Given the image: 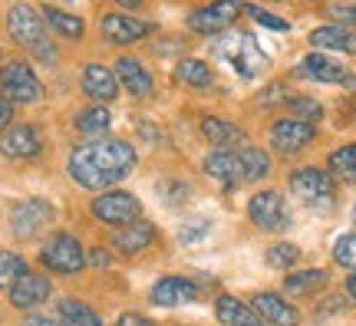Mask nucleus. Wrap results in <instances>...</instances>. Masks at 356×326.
Returning <instances> with one entry per match:
<instances>
[{
	"label": "nucleus",
	"instance_id": "nucleus-1",
	"mask_svg": "<svg viewBox=\"0 0 356 326\" xmlns=\"http://www.w3.org/2000/svg\"><path fill=\"white\" fill-rule=\"evenodd\" d=\"M139 165V155L126 138H92L79 142L66 158V172L86 191H106L132 175Z\"/></svg>",
	"mask_w": 356,
	"mask_h": 326
},
{
	"label": "nucleus",
	"instance_id": "nucleus-2",
	"mask_svg": "<svg viewBox=\"0 0 356 326\" xmlns=\"http://www.w3.org/2000/svg\"><path fill=\"white\" fill-rule=\"evenodd\" d=\"M7 30H10L13 43H20L30 53H37L43 63H56V47L50 43L43 17L30 3H13L10 10H7Z\"/></svg>",
	"mask_w": 356,
	"mask_h": 326
},
{
	"label": "nucleus",
	"instance_id": "nucleus-3",
	"mask_svg": "<svg viewBox=\"0 0 356 326\" xmlns=\"http://www.w3.org/2000/svg\"><path fill=\"white\" fill-rule=\"evenodd\" d=\"M40 263H43V270H50V274H60V277H76L83 274V267H86V251H83V244H79L76 234H70V231H56L50 238L43 241V247H40Z\"/></svg>",
	"mask_w": 356,
	"mask_h": 326
},
{
	"label": "nucleus",
	"instance_id": "nucleus-4",
	"mask_svg": "<svg viewBox=\"0 0 356 326\" xmlns=\"http://www.w3.org/2000/svg\"><path fill=\"white\" fill-rule=\"evenodd\" d=\"M215 56H225V63L234 66L244 79H254V76H261L267 70V56L261 53L254 37L244 33V30H231L225 40H218Z\"/></svg>",
	"mask_w": 356,
	"mask_h": 326
},
{
	"label": "nucleus",
	"instance_id": "nucleus-5",
	"mask_svg": "<svg viewBox=\"0 0 356 326\" xmlns=\"http://www.w3.org/2000/svg\"><path fill=\"white\" fill-rule=\"evenodd\" d=\"M89 211L96 221L109 227H122V225H132V221H139L142 218V201L132 195V191H119V188H106L102 195L92 198L89 204Z\"/></svg>",
	"mask_w": 356,
	"mask_h": 326
},
{
	"label": "nucleus",
	"instance_id": "nucleus-6",
	"mask_svg": "<svg viewBox=\"0 0 356 326\" xmlns=\"http://www.w3.org/2000/svg\"><path fill=\"white\" fill-rule=\"evenodd\" d=\"M0 89L13 106H26V102H37L43 96L40 76L33 73V66L26 60H10V63L0 66Z\"/></svg>",
	"mask_w": 356,
	"mask_h": 326
},
{
	"label": "nucleus",
	"instance_id": "nucleus-7",
	"mask_svg": "<svg viewBox=\"0 0 356 326\" xmlns=\"http://www.w3.org/2000/svg\"><path fill=\"white\" fill-rule=\"evenodd\" d=\"M248 218H251V225L261 227V231H284V227L291 225L287 201L274 188L257 191L254 198H251V204H248Z\"/></svg>",
	"mask_w": 356,
	"mask_h": 326
},
{
	"label": "nucleus",
	"instance_id": "nucleus-8",
	"mask_svg": "<svg viewBox=\"0 0 356 326\" xmlns=\"http://www.w3.org/2000/svg\"><path fill=\"white\" fill-rule=\"evenodd\" d=\"M241 13V3L238 0H215L202 10H195L188 17V30L191 33H202V37H215L221 30H228Z\"/></svg>",
	"mask_w": 356,
	"mask_h": 326
},
{
	"label": "nucleus",
	"instance_id": "nucleus-9",
	"mask_svg": "<svg viewBox=\"0 0 356 326\" xmlns=\"http://www.w3.org/2000/svg\"><path fill=\"white\" fill-rule=\"evenodd\" d=\"M53 293V284L47 274L40 270H26L10 290H7V300L13 310H37L40 303H47Z\"/></svg>",
	"mask_w": 356,
	"mask_h": 326
},
{
	"label": "nucleus",
	"instance_id": "nucleus-10",
	"mask_svg": "<svg viewBox=\"0 0 356 326\" xmlns=\"http://www.w3.org/2000/svg\"><path fill=\"white\" fill-rule=\"evenodd\" d=\"M43 152V132L37 126H7L0 132V155L7 158H37Z\"/></svg>",
	"mask_w": 356,
	"mask_h": 326
},
{
	"label": "nucleus",
	"instance_id": "nucleus-11",
	"mask_svg": "<svg viewBox=\"0 0 356 326\" xmlns=\"http://www.w3.org/2000/svg\"><path fill=\"white\" fill-rule=\"evenodd\" d=\"M53 218V208L43 198H26L10 211V231L17 238H37L40 227Z\"/></svg>",
	"mask_w": 356,
	"mask_h": 326
},
{
	"label": "nucleus",
	"instance_id": "nucleus-12",
	"mask_svg": "<svg viewBox=\"0 0 356 326\" xmlns=\"http://www.w3.org/2000/svg\"><path fill=\"white\" fill-rule=\"evenodd\" d=\"M270 145L277 152H284V155H293V152L307 149L310 142H314V126L310 122H304V119H277L274 126H270Z\"/></svg>",
	"mask_w": 356,
	"mask_h": 326
},
{
	"label": "nucleus",
	"instance_id": "nucleus-13",
	"mask_svg": "<svg viewBox=\"0 0 356 326\" xmlns=\"http://www.w3.org/2000/svg\"><path fill=\"white\" fill-rule=\"evenodd\" d=\"M198 297H202V290H198V284L188 280V277H162L152 287V293H149V300H152L155 307H165V310L195 303Z\"/></svg>",
	"mask_w": 356,
	"mask_h": 326
},
{
	"label": "nucleus",
	"instance_id": "nucleus-14",
	"mask_svg": "<svg viewBox=\"0 0 356 326\" xmlns=\"http://www.w3.org/2000/svg\"><path fill=\"white\" fill-rule=\"evenodd\" d=\"M291 191L307 204H323L333 195V178L320 168H297L291 175Z\"/></svg>",
	"mask_w": 356,
	"mask_h": 326
},
{
	"label": "nucleus",
	"instance_id": "nucleus-15",
	"mask_svg": "<svg viewBox=\"0 0 356 326\" xmlns=\"http://www.w3.org/2000/svg\"><path fill=\"white\" fill-rule=\"evenodd\" d=\"M99 30L109 43L129 47V43H139L142 37H149L152 24H145V20H139V17H129V13H106Z\"/></svg>",
	"mask_w": 356,
	"mask_h": 326
},
{
	"label": "nucleus",
	"instance_id": "nucleus-16",
	"mask_svg": "<svg viewBox=\"0 0 356 326\" xmlns=\"http://www.w3.org/2000/svg\"><path fill=\"white\" fill-rule=\"evenodd\" d=\"M155 241V227L149 225V221H132V225H122L113 231V238H109V244H113L115 254H122V257H136V254H142L145 247H152Z\"/></svg>",
	"mask_w": 356,
	"mask_h": 326
},
{
	"label": "nucleus",
	"instance_id": "nucleus-17",
	"mask_svg": "<svg viewBox=\"0 0 356 326\" xmlns=\"http://www.w3.org/2000/svg\"><path fill=\"white\" fill-rule=\"evenodd\" d=\"M251 310L270 326H300V313H297L287 300H280V293H270V290L254 293Z\"/></svg>",
	"mask_w": 356,
	"mask_h": 326
},
{
	"label": "nucleus",
	"instance_id": "nucleus-18",
	"mask_svg": "<svg viewBox=\"0 0 356 326\" xmlns=\"http://www.w3.org/2000/svg\"><path fill=\"white\" fill-rule=\"evenodd\" d=\"M79 86L92 102H109L119 96V79H115L113 70H106L99 63H89L83 73H79Z\"/></svg>",
	"mask_w": 356,
	"mask_h": 326
},
{
	"label": "nucleus",
	"instance_id": "nucleus-19",
	"mask_svg": "<svg viewBox=\"0 0 356 326\" xmlns=\"http://www.w3.org/2000/svg\"><path fill=\"white\" fill-rule=\"evenodd\" d=\"M115 79H119V86H126L136 99L152 96V89H155L152 73H149L136 56H119V60H115Z\"/></svg>",
	"mask_w": 356,
	"mask_h": 326
},
{
	"label": "nucleus",
	"instance_id": "nucleus-20",
	"mask_svg": "<svg viewBox=\"0 0 356 326\" xmlns=\"http://www.w3.org/2000/svg\"><path fill=\"white\" fill-rule=\"evenodd\" d=\"M300 73L317 79V83H350L346 66L330 60V56H323V53H307L304 63H300Z\"/></svg>",
	"mask_w": 356,
	"mask_h": 326
},
{
	"label": "nucleus",
	"instance_id": "nucleus-21",
	"mask_svg": "<svg viewBox=\"0 0 356 326\" xmlns=\"http://www.w3.org/2000/svg\"><path fill=\"white\" fill-rule=\"evenodd\" d=\"M215 313H218V323L221 326H267L248 303H241L238 297H228V293L218 297Z\"/></svg>",
	"mask_w": 356,
	"mask_h": 326
},
{
	"label": "nucleus",
	"instance_id": "nucleus-22",
	"mask_svg": "<svg viewBox=\"0 0 356 326\" xmlns=\"http://www.w3.org/2000/svg\"><path fill=\"white\" fill-rule=\"evenodd\" d=\"M310 43L317 50H340V53H356V33H350L346 26H317L310 33Z\"/></svg>",
	"mask_w": 356,
	"mask_h": 326
},
{
	"label": "nucleus",
	"instance_id": "nucleus-23",
	"mask_svg": "<svg viewBox=\"0 0 356 326\" xmlns=\"http://www.w3.org/2000/svg\"><path fill=\"white\" fill-rule=\"evenodd\" d=\"M204 172H208L211 178H221V181H228L231 185V181L241 178V158H238V152L218 149L204 158Z\"/></svg>",
	"mask_w": 356,
	"mask_h": 326
},
{
	"label": "nucleus",
	"instance_id": "nucleus-24",
	"mask_svg": "<svg viewBox=\"0 0 356 326\" xmlns=\"http://www.w3.org/2000/svg\"><path fill=\"white\" fill-rule=\"evenodd\" d=\"M175 79L178 83H185V86H191V89L215 86V73H211V66L204 63V60H195V56H185V60L175 66Z\"/></svg>",
	"mask_w": 356,
	"mask_h": 326
},
{
	"label": "nucleus",
	"instance_id": "nucleus-25",
	"mask_svg": "<svg viewBox=\"0 0 356 326\" xmlns=\"http://www.w3.org/2000/svg\"><path fill=\"white\" fill-rule=\"evenodd\" d=\"M56 313L66 326H102V316L83 300H73V297H63L56 303Z\"/></svg>",
	"mask_w": 356,
	"mask_h": 326
},
{
	"label": "nucleus",
	"instance_id": "nucleus-26",
	"mask_svg": "<svg viewBox=\"0 0 356 326\" xmlns=\"http://www.w3.org/2000/svg\"><path fill=\"white\" fill-rule=\"evenodd\" d=\"M327 280L330 274L327 270H320V267H310V270H297L284 280V290L293 293V297H307V293H317L320 287H327Z\"/></svg>",
	"mask_w": 356,
	"mask_h": 326
},
{
	"label": "nucleus",
	"instance_id": "nucleus-27",
	"mask_svg": "<svg viewBox=\"0 0 356 326\" xmlns=\"http://www.w3.org/2000/svg\"><path fill=\"white\" fill-rule=\"evenodd\" d=\"M202 136L211 142V145H221V149H228V145H238L244 138V132L234 122H225V119H215V115H208L202 122Z\"/></svg>",
	"mask_w": 356,
	"mask_h": 326
},
{
	"label": "nucleus",
	"instance_id": "nucleus-28",
	"mask_svg": "<svg viewBox=\"0 0 356 326\" xmlns=\"http://www.w3.org/2000/svg\"><path fill=\"white\" fill-rule=\"evenodd\" d=\"M109 126H113V113H109L102 102L86 106V109L76 113V129L83 136H102V132H109Z\"/></svg>",
	"mask_w": 356,
	"mask_h": 326
},
{
	"label": "nucleus",
	"instance_id": "nucleus-29",
	"mask_svg": "<svg viewBox=\"0 0 356 326\" xmlns=\"http://www.w3.org/2000/svg\"><path fill=\"white\" fill-rule=\"evenodd\" d=\"M238 158H241V178L244 181H261L267 178L270 172V155L264 149H257V145H244L238 152Z\"/></svg>",
	"mask_w": 356,
	"mask_h": 326
},
{
	"label": "nucleus",
	"instance_id": "nucleus-30",
	"mask_svg": "<svg viewBox=\"0 0 356 326\" xmlns=\"http://www.w3.org/2000/svg\"><path fill=\"white\" fill-rule=\"evenodd\" d=\"M43 17H47V24L53 26V33H60V37H66V40H79L86 33V24H83L79 17H73V13L60 10V7H47Z\"/></svg>",
	"mask_w": 356,
	"mask_h": 326
},
{
	"label": "nucleus",
	"instance_id": "nucleus-31",
	"mask_svg": "<svg viewBox=\"0 0 356 326\" xmlns=\"http://www.w3.org/2000/svg\"><path fill=\"white\" fill-rule=\"evenodd\" d=\"M30 267L17 251H0V290H10Z\"/></svg>",
	"mask_w": 356,
	"mask_h": 326
},
{
	"label": "nucleus",
	"instance_id": "nucleus-32",
	"mask_svg": "<svg viewBox=\"0 0 356 326\" xmlns=\"http://www.w3.org/2000/svg\"><path fill=\"white\" fill-rule=\"evenodd\" d=\"M330 172L343 181H356V145H343V149L330 152Z\"/></svg>",
	"mask_w": 356,
	"mask_h": 326
},
{
	"label": "nucleus",
	"instance_id": "nucleus-33",
	"mask_svg": "<svg viewBox=\"0 0 356 326\" xmlns=\"http://www.w3.org/2000/svg\"><path fill=\"white\" fill-rule=\"evenodd\" d=\"M297 261H300V251H297L293 244H287V241L270 244V251H267V263H270L274 270H291Z\"/></svg>",
	"mask_w": 356,
	"mask_h": 326
},
{
	"label": "nucleus",
	"instance_id": "nucleus-34",
	"mask_svg": "<svg viewBox=\"0 0 356 326\" xmlns=\"http://www.w3.org/2000/svg\"><path fill=\"white\" fill-rule=\"evenodd\" d=\"M333 261L340 263V267H346V270H356V231L337 238V244H333Z\"/></svg>",
	"mask_w": 356,
	"mask_h": 326
},
{
	"label": "nucleus",
	"instance_id": "nucleus-35",
	"mask_svg": "<svg viewBox=\"0 0 356 326\" xmlns=\"http://www.w3.org/2000/svg\"><path fill=\"white\" fill-rule=\"evenodd\" d=\"M287 109H291L297 119H304V122H317L320 115H323V106L317 99H307V96H293L287 99Z\"/></svg>",
	"mask_w": 356,
	"mask_h": 326
},
{
	"label": "nucleus",
	"instance_id": "nucleus-36",
	"mask_svg": "<svg viewBox=\"0 0 356 326\" xmlns=\"http://www.w3.org/2000/svg\"><path fill=\"white\" fill-rule=\"evenodd\" d=\"M248 13L254 17V24L267 26V30H280V33H287V30H291V24H287L284 17H274V13L261 10V7H248Z\"/></svg>",
	"mask_w": 356,
	"mask_h": 326
},
{
	"label": "nucleus",
	"instance_id": "nucleus-37",
	"mask_svg": "<svg viewBox=\"0 0 356 326\" xmlns=\"http://www.w3.org/2000/svg\"><path fill=\"white\" fill-rule=\"evenodd\" d=\"M204 231H208V221H191V225H185L181 231H178V241H181L185 247H191V244L202 238Z\"/></svg>",
	"mask_w": 356,
	"mask_h": 326
},
{
	"label": "nucleus",
	"instance_id": "nucleus-38",
	"mask_svg": "<svg viewBox=\"0 0 356 326\" xmlns=\"http://www.w3.org/2000/svg\"><path fill=\"white\" fill-rule=\"evenodd\" d=\"M330 17L343 20V24H356V3H333Z\"/></svg>",
	"mask_w": 356,
	"mask_h": 326
},
{
	"label": "nucleus",
	"instance_id": "nucleus-39",
	"mask_svg": "<svg viewBox=\"0 0 356 326\" xmlns=\"http://www.w3.org/2000/svg\"><path fill=\"white\" fill-rule=\"evenodd\" d=\"M113 326H155V323L149 320V316H142V313H119Z\"/></svg>",
	"mask_w": 356,
	"mask_h": 326
},
{
	"label": "nucleus",
	"instance_id": "nucleus-40",
	"mask_svg": "<svg viewBox=\"0 0 356 326\" xmlns=\"http://www.w3.org/2000/svg\"><path fill=\"white\" fill-rule=\"evenodd\" d=\"M13 122V102L3 96V89H0V132Z\"/></svg>",
	"mask_w": 356,
	"mask_h": 326
},
{
	"label": "nucleus",
	"instance_id": "nucleus-41",
	"mask_svg": "<svg viewBox=\"0 0 356 326\" xmlns=\"http://www.w3.org/2000/svg\"><path fill=\"white\" fill-rule=\"evenodd\" d=\"M24 326H66L63 320H50V316H30Z\"/></svg>",
	"mask_w": 356,
	"mask_h": 326
},
{
	"label": "nucleus",
	"instance_id": "nucleus-42",
	"mask_svg": "<svg viewBox=\"0 0 356 326\" xmlns=\"http://www.w3.org/2000/svg\"><path fill=\"white\" fill-rule=\"evenodd\" d=\"M277 99H284V89L274 86V89H267V92H264V96H261L257 102H261V106H267V102H277Z\"/></svg>",
	"mask_w": 356,
	"mask_h": 326
},
{
	"label": "nucleus",
	"instance_id": "nucleus-43",
	"mask_svg": "<svg viewBox=\"0 0 356 326\" xmlns=\"http://www.w3.org/2000/svg\"><path fill=\"white\" fill-rule=\"evenodd\" d=\"M86 261H92V263H99V267H106V263H109V257H106L102 251H92V254L86 257Z\"/></svg>",
	"mask_w": 356,
	"mask_h": 326
},
{
	"label": "nucleus",
	"instance_id": "nucleus-44",
	"mask_svg": "<svg viewBox=\"0 0 356 326\" xmlns=\"http://www.w3.org/2000/svg\"><path fill=\"white\" fill-rule=\"evenodd\" d=\"M346 293H350V297H353V300H356V274L350 277V280H346Z\"/></svg>",
	"mask_w": 356,
	"mask_h": 326
},
{
	"label": "nucleus",
	"instance_id": "nucleus-45",
	"mask_svg": "<svg viewBox=\"0 0 356 326\" xmlns=\"http://www.w3.org/2000/svg\"><path fill=\"white\" fill-rule=\"evenodd\" d=\"M115 3H119V7H139L142 0H115Z\"/></svg>",
	"mask_w": 356,
	"mask_h": 326
},
{
	"label": "nucleus",
	"instance_id": "nucleus-46",
	"mask_svg": "<svg viewBox=\"0 0 356 326\" xmlns=\"http://www.w3.org/2000/svg\"><path fill=\"white\" fill-rule=\"evenodd\" d=\"M353 221H356V208H353Z\"/></svg>",
	"mask_w": 356,
	"mask_h": 326
},
{
	"label": "nucleus",
	"instance_id": "nucleus-47",
	"mask_svg": "<svg viewBox=\"0 0 356 326\" xmlns=\"http://www.w3.org/2000/svg\"><path fill=\"white\" fill-rule=\"evenodd\" d=\"M310 3H317V0H310Z\"/></svg>",
	"mask_w": 356,
	"mask_h": 326
},
{
	"label": "nucleus",
	"instance_id": "nucleus-48",
	"mask_svg": "<svg viewBox=\"0 0 356 326\" xmlns=\"http://www.w3.org/2000/svg\"><path fill=\"white\" fill-rule=\"evenodd\" d=\"M66 3H70V0H66Z\"/></svg>",
	"mask_w": 356,
	"mask_h": 326
}]
</instances>
